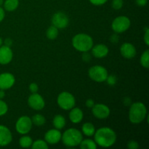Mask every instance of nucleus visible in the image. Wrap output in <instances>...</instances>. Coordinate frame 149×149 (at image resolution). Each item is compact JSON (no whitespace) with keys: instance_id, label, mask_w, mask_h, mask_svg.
Wrapping results in <instances>:
<instances>
[{"instance_id":"obj_29","label":"nucleus","mask_w":149,"mask_h":149,"mask_svg":"<svg viewBox=\"0 0 149 149\" xmlns=\"http://www.w3.org/2000/svg\"><path fill=\"white\" fill-rule=\"evenodd\" d=\"M124 5L123 0H113L111 3L112 8L116 10H119L122 8Z\"/></svg>"},{"instance_id":"obj_12","label":"nucleus","mask_w":149,"mask_h":149,"mask_svg":"<svg viewBox=\"0 0 149 149\" xmlns=\"http://www.w3.org/2000/svg\"><path fill=\"white\" fill-rule=\"evenodd\" d=\"M15 83V78L11 73L4 72L0 74V90L10 89Z\"/></svg>"},{"instance_id":"obj_2","label":"nucleus","mask_w":149,"mask_h":149,"mask_svg":"<svg viewBox=\"0 0 149 149\" xmlns=\"http://www.w3.org/2000/svg\"><path fill=\"white\" fill-rule=\"evenodd\" d=\"M147 116V109L142 102H135L131 104L129 111V120L131 123L140 124Z\"/></svg>"},{"instance_id":"obj_37","label":"nucleus","mask_w":149,"mask_h":149,"mask_svg":"<svg viewBox=\"0 0 149 149\" xmlns=\"http://www.w3.org/2000/svg\"><path fill=\"white\" fill-rule=\"evenodd\" d=\"M110 41L112 43H117L119 42V36H118V33H114L112 34L110 37Z\"/></svg>"},{"instance_id":"obj_26","label":"nucleus","mask_w":149,"mask_h":149,"mask_svg":"<svg viewBox=\"0 0 149 149\" xmlns=\"http://www.w3.org/2000/svg\"><path fill=\"white\" fill-rule=\"evenodd\" d=\"M140 63L143 68L146 69L149 68V49H146L143 52L140 59Z\"/></svg>"},{"instance_id":"obj_39","label":"nucleus","mask_w":149,"mask_h":149,"mask_svg":"<svg viewBox=\"0 0 149 149\" xmlns=\"http://www.w3.org/2000/svg\"><path fill=\"white\" fill-rule=\"evenodd\" d=\"M3 43L4 44V45L10 47L12 45H13V40H12L10 38H7V39H5L4 41H3Z\"/></svg>"},{"instance_id":"obj_4","label":"nucleus","mask_w":149,"mask_h":149,"mask_svg":"<svg viewBox=\"0 0 149 149\" xmlns=\"http://www.w3.org/2000/svg\"><path fill=\"white\" fill-rule=\"evenodd\" d=\"M72 45L77 51L89 52L93 46V39L87 33H80L73 37Z\"/></svg>"},{"instance_id":"obj_33","label":"nucleus","mask_w":149,"mask_h":149,"mask_svg":"<svg viewBox=\"0 0 149 149\" xmlns=\"http://www.w3.org/2000/svg\"><path fill=\"white\" fill-rule=\"evenodd\" d=\"M29 90L31 93H37L38 90H39V87H38V84L36 83H31L29 84Z\"/></svg>"},{"instance_id":"obj_21","label":"nucleus","mask_w":149,"mask_h":149,"mask_svg":"<svg viewBox=\"0 0 149 149\" xmlns=\"http://www.w3.org/2000/svg\"><path fill=\"white\" fill-rule=\"evenodd\" d=\"M4 10L8 12H13L18 7L19 0H5L4 1Z\"/></svg>"},{"instance_id":"obj_13","label":"nucleus","mask_w":149,"mask_h":149,"mask_svg":"<svg viewBox=\"0 0 149 149\" xmlns=\"http://www.w3.org/2000/svg\"><path fill=\"white\" fill-rule=\"evenodd\" d=\"M62 133L58 129L49 130L45 135V141L49 145H55L61 141Z\"/></svg>"},{"instance_id":"obj_35","label":"nucleus","mask_w":149,"mask_h":149,"mask_svg":"<svg viewBox=\"0 0 149 149\" xmlns=\"http://www.w3.org/2000/svg\"><path fill=\"white\" fill-rule=\"evenodd\" d=\"M82 60L83 61L86 63H89L91 60V55L89 53V52H84L82 54Z\"/></svg>"},{"instance_id":"obj_34","label":"nucleus","mask_w":149,"mask_h":149,"mask_svg":"<svg viewBox=\"0 0 149 149\" xmlns=\"http://www.w3.org/2000/svg\"><path fill=\"white\" fill-rule=\"evenodd\" d=\"M143 40L144 42L146 43V45L147 46L149 45V29L148 27H146V30H145V33H144L143 36Z\"/></svg>"},{"instance_id":"obj_30","label":"nucleus","mask_w":149,"mask_h":149,"mask_svg":"<svg viewBox=\"0 0 149 149\" xmlns=\"http://www.w3.org/2000/svg\"><path fill=\"white\" fill-rule=\"evenodd\" d=\"M108 84L110 86H114L117 82V77L113 74H111V75H108L107 79L106 80Z\"/></svg>"},{"instance_id":"obj_31","label":"nucleus","mask_w":149,"mask_h":149,"mask_svg":"<svg viewBox=\"0 0 149 149\" xmlns=\"http://www.w3.org/2000/svg\"><path fill=\"white\" fill-rule=\"evenodd\" d=\"M127 148L130 149H138L139 148V144L135 141H130L127 143Z\"/></svg>"},{"instance_id":"obj_5","label":"nucleus","mask_w":149,"mask_h":149,"mask_svg":"<svg viewBox=\"0 0 149 149\" xmlns=\"http://www.w3.org/2000/svg\"><path fill=\"white\" fill-rule=\"evenodd\" d=\"M57 103L63 110L69 111L75 106L76 100L74 96L71 93L64 91L58 95Z\"/></svg>"},{"instance_id":"obj_41","label":"nucleus","mask_w":149,"mask_h":149,"mask_svg":"<svg viewBox=\"0 0 149 149\" xmlns=\"http://www.w3.org/2000/svg\"><path fill=\"white\" fill-rule=\"evenodd\" d=\"M5 97V92L4 90H0V99H3Z\"/></svg>"},{"instance_id":"obj_20","label":"nucleus","mask_w":149,"mask_h":149,"mask_svg":"<svg viewBox=\"0 0 149 149\" xmlns=\"http://www.w3.org/2000/svg\"><path fill=\"white\" fill-rule=\"evenodd\" d=\"M95 130V127L93 124L90 123V122H86L81 127V132L84 135L87 137L93 136Z\"/></svg>"},{"instance_id":"obj_43","label":"nucleus","mask_w":149,"mask_h":149,"mask_svg":"<svg viewBox=\"0 0 149 149\" xmlns=\"http://www.w3.org/2000/svg\"><path fill=\"white\" fill-rule=\"evenodd\" d=\"M4 0H0V7H1V5H3V4H4Z\"/></svg>"},{"instance_id":"obj_19","label":"nucleus","mask_w":149,"mask_h":149,"mask_svg":"<svg viewBox=\"0 0 149 149\" xmlns=\"http://www.w3.org/2000/svg\"><path fill=\"white\" fill-rule=\"evenodd\" d=\"M52 123H53V126L55 127V129L61 130L63 128L65 127L66 121H65V117L63 116L61 114H57L54 116Z\"/></svg>"},{"instance_id":"obj_9","label":"nucleus","mask_w":149,"mask_h":149,"mask_svg":"<svg viewBox=\"0 0 149 149\" xmlns=\"http://www.w3.org/2000/svg\"><path fill=\"white\" fill-rule=\"evenodd\" d=\"M52 26H55L58 29H63L68 26L69 19L65 13L63 12H58L55 13L52 17Z\"/></svg>"},{"instance_id":"obj_42","label":"nucleus","mask_w":149,"mask_h":149,"mask_svg":"<svg viewBox=\"0 0 149 149\" xmlns=\"http://www.w3.org/2000/svg\"><path fill=\"white\" fill-rule=\"evenodd\" d=\"M3 45V39L0 37V47Z\"/></svg>"},{"instance_id":"obj_10","label":"nucleus","mask_w":149,"mask_h":149,"mask_svg":"<svg viewBox=\"0 0 149 149\" xmlns=\"http://www.w3.org/2000/svg\"><path fill=\"white\" fill-rule=\"evenodd\" d=\"M28 104L32 109L41 111L45 108V102L43 97L39 93H32L28 98Z\"/></svg>"},{"instance_id":"obj_38","label":"nucleus","mask_w":149,"mask_h":149,"mask_svg":"<svg viewBox=\"0 0 149 149\" xmlns=\"http://www.w3.org/2000/svg\"><path fill=\"white\" fill-rule=\"evenodd\" d=\"M137 5L140 7H145L148 3V0H135Z\"/></svg>"},{"instance_id":"obj_17","label":"nucleus","mask_w":149,"mask_h":149,"mask_svg":"<svg viewBox=\"0 0 149 149\" xmlns=\"http://www.w3.org/2000/svg\"><path fill=\"white\" fill-rule=\"evenodd\" d=\"M92 55L97 58H103L108 55L109 52V47L103 44H97L93 45L91 49Z\"/></svg>"},{"instance_id":"obj_27","label":"nucleus","mask_w":149,"mask_h":149,"mask_svg":"<svg viewBox=\"0 0 149 149\" xmlns=\"http://www.w3.org/2000/svg\"><path fill=\"white\" fill-rule=\"evenodd\" d=\"M31 147L33 149H47L49 148V146L44 140H36L33 142Z\"/></svg>"},{"instance_id":"obj_36","label":"nucleus","mask_w":149,"mask_h":149,"mask_svg":"<svg viewBox=\"0 0 149 149\" xmlns=\"http://www.w3.org/2000/svg\"><path fill=\"white\" fill-rule=\"evenodd\" d=\"M95 104V101L91 98L87 99L85 102L86 106H87V108H89V109H92V108L94 106Z\"/></svg>"},{"instance_id":"obj_3","label":"nucleus","mask_w":149,"mask_h":149,"mask_svg":"<svg viewBox=\"0 0 149 149\" xmlns=\"http://www.w3.org/2000/svg\"><path fill=\"white\" fill-rule=\"evenodd\" d=\"M82 133L76 128H69L62 134L61 140L64 145L68 148H73L79 146L82 141Z\"/></svg>"},{"instance_id":"obj_32","label":"nucleus","mask_w":149,"mask_h":149,"mask_svg":"<svg viewBox=\"0 0 149 149\" xmlns=\"http://www.w3.org/2000/svg\"><path fill=\"white\" fill-rule=\"evenodd\" d=\"M92 4L95 6H101L107 2L108 0H89Z\"/></svg>"},{"instance_id":"obj_6","label":"nucleus","mask_w":149,"mask_h":149,"mask_svg":"<svg viewBox=\"0 0 149 149\" xmlns=\"http://www.w3.org/2000/svg\"><path fill=\"white\" fill-rule=\"evenodd\" d=\"M109 72L105 67L102 65H93L89 69L88 76L93 81L96 82H104L107 79Z\"/></svg>"},{"instance_id":"obj_40","label":"nucleus","mask_w":149,"mask_h":149,"mask_svg":"<svg viewBox=\"0 0 149 149\" xmlns=\"http://www.w3.org/2000/svg\"><path fill=\"white\" fill-rule=\"evenodd\" d=\"M4 17H5V12L2 7H0V23L4 20Z\"/></svg>"},{"instance_id":"obj_22","label":"nucleus","mask_w":149,"mask_h":149,"mask_svg":"<svg viewBox=\"0 0 149 149\" xmlns=\"http://www.w3.org/2000/svg\"><path fill=\"white\" fill-rule=\"evenodd\" d=\"M79 147L81 149H96L97 148V144L93 140L82 139V141H81L79 144Z\"/></svg>"},{"instance_id":"obj_14","label":"nucleus","mask_w":149,"mask_h":149,"mask_svg":"<svg viewBox=\"0 0 149 149\" xmlns=\"http://www.w3.org/2000/svg\"><path fill=\"white\" fill-rule=\"evenodd\" d=\"M13 141V135L7 127L0 125V147L8 146Z\"/></svg>"},{"instance_id":"obj_8","label":"nucleus","mask_w":149,"mask_h":149,"mask_svg":"<svg viewBox=\"0 0 149 149\" xmlns=\"http://www.w3.org/2000/svg\"><path fill=\"white\" fill-rule=\"evenodd\" d=\"M32 126L31 119L27 116H22L16 122L15 130L20 135H26L31 130Z\"/></svg>"},{"instance_id":"obj_23","label":"nucleus","mask_w":149,"mask_h":149,"mask_svg":"<svg viewBox=\"0 0 149 149\" xmlns=\"http://www.w3.org/2000/svg\"><path fill=\"white\" fill-rule=\"evenodd\" d=\"M32 143H33V140L30 136H28V135H23V136L21 137L19 140V145L22 148H30Z\"/></svg>"},{"instance_id":"obj_7","label":"nucleus","mask_w":149,"mask_h":149,"mask_svg":"<svg viewBox=\"0 0 149 149\" xmlns=\"http://www.w3.org/2000/svg\"><path fill=\"white\" fill-rule=\"evenodd\" d=\"M131 25L130 18L127 16L121 15L116 17L111 23V29L116 33H122L127 31Z\"/></svg>"},{"instance_id":"obj_11","label":"nucleus","mask_w":149,"mask_h":149,"mask_svg":"<svg viewBox=\"0 0 149 149\" xmlns=\"http://www.w3.org/2000/svg\"><path fill=\"white\" fill-rule=\"evenodd\" d=\"M91 109L93 116L98 119H107L111 113L109 106L105 104H102V103L95 104Z\"/></svg>"},{"instance_id":"obj_15","label":"nucleus","mask_w":149,"mask_h":149,"mask_svg":"<svg viewBox=\"0 0 149 149\" xmlns=\"http://www.w3.org/2000/svg\"><path fill=\"white\" fill-rule=\"evenodd\" d=\"M121 55L126 59H132L137 53L136 48L130 42H125L120 47Z\"/></svg>"},{"instance_id":"obj_18","label":"nucleus","mask_w":149,"mask_h":149,"mask_svg":"<svg viewBox=\"0 0 149 149\" xmlns=\"http://www.w3.org/2000/svg\"><path fill=\"white\" fill-rule=\"evenodd\" d=\"M69 113V119L72 123L79 124L82 121L84 118V113L79 108L74 107L71 109Z\"/></svg>"},{"instance_id":"obj_1","label":"nucleus","mask_w":149,"mask_h":149,"mask_svg":"<svg viewBox=\"0 0 149 149\" xmlns=\"http://www.w3.org/2000/svg\"><path fill=\"white\" fill-rule=\"evenodd\" d=\"M94 141L97 146L103 148H109L114 145L116 141V134L111 128L104 127L95 130Z\"/></svg>"},{"instance_id":"obj_24","label":"nucleus","mask_w":149,"mask_h":149,"mask_svg":"<svg viewBox=\"0 0 149 149\" xmlns=\"http://www.w3.org/2000/svg\"><path fill=\"white\" fill-rule=\"evenodd\" d=\"M31 119L33 125L38 127L42 126L46 122V119H45V116L42 114H39V113H36V114L33 115Z\"/></svg>"},{"instance_id":"obj_28","label":"nucleus","mask_w":149,"mask_h":149,"mask_svg":"<svg viewBox=\"0 0 149 149\" xmlns=\"http://www.w3.org/2000/svg\"><path fill=\"white\" fill-rule=\"evenodd\" d=\"M7 111H8V106L4 100H2V99H0V116L5 115Z\"/></svg>"},{"instance_id":"obj_25","label":"nucleus","mask_w":149,"mask_h":149,"mask_svg":"<svg viewBox=\"0 0 149 149\" xmlns=\"http://www.w3.org/2000/svg\"><path fill=\"white\" fill-rule=\"evenodd\" d=\"M46 36L47 39H50V40H54L58 36V29H57L54 26H49L46 31Z\"/></svg>"},{"instance_id":"obj_16","label":"nucleus","mask_w":149,"mask_h":149,"mask_svg":"<svg viewBox=\"0 0 149 149\" xmlns=\"http://www.w3.org/2000/svg\"><path fill=\"white\" fill-rule=\"evenodd\" d=\"M13 58V52L10 47L1 45L0 47V64L7 65L12 61Z\"/></svg>"}]
</instances>
